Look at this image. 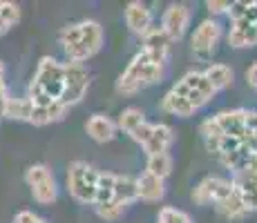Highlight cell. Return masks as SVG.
<instances>
[{
  "instance_id": "obj_1",
  "label": "cell",
  "mask_w": 257,
  "mask_h": 223,
  "mask_svg": "<svg viewBox=\"0 0 257 223\" xmlns=\"http://www.w3.org/2000/svg\"><path fill=\"white\" fill-rule=\"evenodd\" d=\"M105 34L96 21H81L72 23L58 32V43L67 56V63H85L96 56L103 47Z\"/></svg>"
},
{
  "instance_id": "obj_2",
  "label": "cell",
  "mask_w": 257,
  "mask_h": 223,
  "mask_svg": "<svg viewBox=\"0 0 257 223\" xmlns=\"http://www.w3.org/2000/svg\"><path fill=\"white\" fill-rule=\"evenodd\" d=\"M168 61L159 56H152L148 52H137L123 74L116 78V92L123 96H132V94L141 92L146 87H152L157 83L164 81Z\"/></svg>"
},
{
  "instance_id": "obj_3",
  "label": "cell",
  "mask_w": 257,
  "mask_h": 223,
  "mask_svg": "<svg viewBox=\"0 0 257 223\" xmlns=\"http://www.w3.org/2000/svg\"><path fill=\"white\" fill-rule=\"evenodd\" d=\"M63 94V63L52 56H43L38 61L36 74L27 89V98L34 107L52 105L54 101H61Z\"/></svg>"
},
{
  "instance_id": "obj_4",
  "label": "cell",
  "mask_w": 257,
  "mask_h": 223,
  "mask_svg": "<svg viewBox=\"0 0 257 223\" xmlns=\"http://www.w3.org/2000/svg\"><path fill=\"white\" fill-rule=\"evenodd\" d=\"M101 172L92 167L85 161H72L67 165V190L70 196L78 203L94 205V194H96V183Z\"/></svg>"
},
{
  "instance_id": "obj_5",
  "label": "cell",
  "mask_w": 257,
  "mask_h": 223,
  "mask_svg": "<svg viewBox=\"0 0 257 223\" xmlns=\"http://www.w3.org/2000/svg\"><path fill=\"white\" fill-rule=\"evenodd\" d=\"M132 141H137L143 147L148 156L152 154H166L175 143V132L170 125L166 123H143L139 130H135L130 134Z\"/></svg>"
},
{
  "instance_id": "obj_6",
  "label": "cell",
  "mask_w": 257,
  "mask_h": 223,
  "mask_svg": "<svg viewBox=\"0 0 257 223\" xmlns=\"http://www.w3.org/2000/svg\"><path fill=\"white\" fill-rule=\"evenodd\" d=\"M170 92H175L177 96H184L195 110H201L204 105H208V103L212 101V96L217 94L210 83L206 81L204 72H197V69L184 74V76L172 85Z\"/></svg>"
},
{
  "instance_id": "obj_7",
  "label": "cell",
  "mask_w": 257,
  "mask_h": 223,
  "mask_svg": "<svg viewBox=\"0 0 257 223\" xmlns=\"http://www.w3.org/2000/svg\"><path fill=\"white\" fill-rule=\"evenodd\" d=\"M25 183L29 185V192H32L34 201L38 205H52L54 201L58 199V185L56 178H54L52 170L45 165V163H34L25 170Z\"/></svg>"
},
{
  "instance_id": "obj_8",
  "label": "cell",
  "mask_w": 257,
  "mask_h": 223,
  "mask_svg": "<svg viewBox=\"0 0 257 223\" xmlns=\"http://www.w3.org/2000/svg\"><path fill=\"white\" fill-rule=\"evenodd\" d=\"M90 87V72L81 63H63V94L61 103L70 110L83 101Z\"/></svg>"
},
{
  "instance_id": "obj_9",
  "label": "cell",
  "mask_w": 257,
  "mask_h": 223,
  "mask_svg": "<svg viewBox=\"0 0 257 223\" xmlns=\"http://www.w3.org/2000/svg\"><path fill=\"white\" fill-rule=\"evenodd\" d=\"M230 185L239 194V199L246 205L248 214L250 212H257V154L250 156L248 163L239 172H235L233 178H230Z\"/></svg>"
},
{
  "instance_id": "obj_10",
  "label": "cell",
  "mask_w": 257,
  "mask_h": 223,
  "mask_svg": "<svg viewBox=\"0 0 257 223\" xmlns=\"http://www.w3.org/2000/svg\"><path fill=\"white\" fill-rule=\"evenodd\" d=\"M219 41H221V25L215 18H206L192 32V38H190L192 54L197 58H201V61H208V58H212V54H215Z\"/></svg>"
},
{
  "instance_id": "obj_11",
  "label": "cell",
  "mask_w": 257,
  "mask_h": 223,
  "mask_svg": "<svg viewBox=\"0 0 257 223\" xmlns=\"http://www.w3.org/2000/svg\"><path fill=\"white\" fill-rule=\"evenodd\" d=\"M190 21H192V9L188 7V5L175 3L164 12L159 27L164 29L168 34V38L175 43V41H181V38L186 36L188 27H190Z\"/></svg>"
},
{
  "instance_id": "obj_12",
  "label": "cell",
  "mask_w": 257,
  "mask_h": 223,
  "mask_svg": "<svg viewBox=\"0 0 257 223\" xmlns=\"http://www.w3.org/2000/svg\"><path fill=\"white\" fill-rule=\"evenodd\" d=\"M230 190H233V185H230L228 178L224 176H206L201 178L199 183L195 185V190H192V201L197 203V205H215L217 201H221L226 194H230Z\"/></svg>"
},
{
  "instance_id": "obj_13",
  "label": "cell",
  "mask_w": 257,
  "mask_h": 223,
  "mask_svg": "<svg viewBox=\"0 0 257 223\" xmlns=\"http://www.w3.org/2000/svg\"><path fill=\"white\" fill-rule=\"evenodd\" d=\"M123 16H125L127 29H130L132 34H137V36H143V34L152 27V12L148 9V5L139 3V0L127 3L125 9H123Z\"/></svg>"
},
{
  "instance_id": "obj_14",
  "label": "cell",
  "mask_w": 257,
  "mask_h": 223,
  "mask_svg": "<svg viewBox=\"0 0 257 223\" xmlns=\"http://www.w3.org/2000/svg\"><path fill=\"white\" fill-rule=\"evenodd\" d=\"M246 116L248 112L246 110H224L219 114H215V123L217 127L221 130L224 136H237V138H244L246 136Z\"/></svg>"
},
{
  "instance_id": "obj_15",
  "label": "cell",
  "mask_w": 257,
  "mask_h": 223,
  "mask_svg": "<svg viewBox=\"0 0 257 223\" xmlns=\"http://www.w3.org/2000/svg\"><path fill=\"white\" fill-rule=\"evenodd\" d=\"M85 132L92 141L110 143L112 138L116 136L118 127H116V121H112V118L105 116V114H92V116L85 121Z\"/></svg>"
},
{
  "instance_id": "obj_16",
  "label": "cell",
  "mask_w": 257,
  "mask_h": 223,
  "mask_svg": "<svg viewBox=\"0 0 257 223\" xmlns=\"http://www.w3.org/2000/svg\"><path fill=\"white\" fill-rule=\"evenodd\" d=\"M164 196H166V181L148 174V172L137 176V199L146 203H157Z\"/></svg>"
},
{
  "instance_id": "obj_17",
  "label": "cell",
  "mask_w": 257,
  "mask_h": 223,
  "mask_svg": "<svg viewBox=\"0 0 257 223\" xmlns=\"http://www.w3.org/2000/svg\"><path fill=\"white\" fill-rule=\"evenodd\" d=\"M141 41H143V47H141L143 52L152 54V56L166 58V61H168V54H170L172 41L168 38V34L161 27H155V25H152V27L141 36Z\"/></svg>"
},
{
  "instance_id": "obj_18",
  "label": "cell",
  "mask_w": 257,
  "mask_h": 223,
  "mask_svg": "<svg viewBox=\"0 0 257 223\" xmlns=\"http://www.w3.org/2000/svg\"><path fill=\"white\" fill-rule=\"evenodd\" d=\"M228 45H230V47H235V49L255 47V45H257V29H255V25L244 23V21L230 23Z\"/></svg>"
},
{
  "instance_id": "obj_19",
  "label": "cell",
  "mask_w": 257,
  "mask_h": 223,
  "mask_svg": "<svg viewBox=\"0 0 257 223\" xmlns=\"http://www.w3.org/2000/svg\"><path fill=\"white\" fill-rule=\"evenodd\" d=\"M65 114H67V107L63 105L61 101H54L52 105L34 107L29 123H32V125H36V127H45V125H52V123L63 121V118H65Z\"/></svg>"
},
{
  "instance_id": "obj_20",
  "label": "cell",
  "mask_w": 257,
  "mask_h": 223,
  "mask_svg": "<svg viewBox=\"0 0 257 223\" xmlns=\"http://www.w3.org/2000/svg\"><path fill=\"white\" fill-rule=\"evenodd\" d=\"M201 72H204L206 81L210 83L215 92H224V89H228L235 81V72L228 65H224V63H210V65L206 69H201Z\"/></svg>"
},
{
  "instance_id": "obj_21",
  "label": "cell",
  "mask_w": 257,
  "mask_h": 223,
  "mask_svg": "<svg viewBox=\"0 0 257 223\" xmlns=\"http://www.w3.org/2000/svg\"><path fill=\"white\" fill-rule=\"evenodd\" d=\"M215 210L219 212L221 216H226V219L235 221V219H244L246 214H248V210H246V205L241 203L239 194H237L235 190H230V194H226L221 201L215 203Z\"/></svg>"
},
{
  "instance_id": "obj_22",
  "label": "cell",
  "mask_w": 257,
  "mask_h": 223,
  "mask_svg": "<svg viewBox=\"0 0 257 223\" xmlns=\"http://www.w3.org/2000/svg\"><path fill=\"white\" fill-rule=\"evenodd\" d=\"M32 110H34V105H32V101H29L27 96H23V98L9 96L7 103H5V107H3V116L12 118V121L29 123V118H32Z\"/></svg>"
},
{
  "instance_id": "obj_23",
  "label": "cell",
  "mask_w": 257,
  "mask_h": 223,
  "mask_svg": "<svg viewBox=\"0 0 257 223\" xmlns=\"http://www.w3.org/2000/svg\"><path fill=\"white\" fill-rule=\"evenodd\" d=\"M161 110L166 114H170V116H179V118H188L197 112L184 96H177L175 92H168L166 96L161 98Z\"/></svg>"
},
{
  "instance_id": "obj_24",
  "label": "cell",
  "mask_w": 257,
  "mask_h": 223,
  "mask_svg": "<svg viewBox=\"0 0 257 223\" xmlns=\"http://www.w3.org/2000/svg\"><path fill=\"white\" fill-rule=\"evenodd\" d=\"M114 199H116L118 203H123V205H130L132 201H137V178H135V176L116 174Z\"/></svg>"
},
{
  "instance_id": "obj_25",
  "label": "cell",
  "mask_w": 257,
  "mask_h": 223,
  "mask_svg": "<svg viewBox=\"0 0 257 223\" xmlns=\"http://www.w3.org/2000/svg\"><path fill=\"white\" fill-rule=\"evenodd\" d=\"M143 123H146V114H143L139 107H125L116 118V127L125 132L127 136H130L135 130H139Z\"/></svg>"
},
{
  "instance_id": "obj_26",
  "label": "cell",
  "mask_w": 257,
  "mask_h": 223,
  "mask_svg": "<svg viewBox=\"0 0 257 223\" xmlns=\"http://www.w3.org/2000/svg\"><path fill=\"white\" fill-rule=\"evenodd\" d=\"M172 165H175V163H172V156L168 154V152L166 154H152V156H148V161H146V172L161 178V181H166L172 172Z\"/></svg>"
},
{
  "instance_id": "obj_27",
  "label": "cell",
  "mask_w": 257,
  "mask_h": 223,
  "mask_svg": "<svg viewBox=\"0 0 257 223\" xmlns=\"http://www.w3.org/2000/svg\"><path fill=\"white\" fill-rule=\"evenodd\" d=\"M114 183H116V174H112V172H101L98 174L94 205H101V203H107L114 199Z\"/></svg>"
},
{
  "instance_id": "obj_28",
  "label": "cell",
  "mask_w": 257,
  "mask_h": 223,
  "mask_svg": "<svg viewBox=\"0 0 257 223\" xmlns=\"http://www.w3.org/2000/svg\"><path fill=\"white\" fill-rule=\"evenodd\" d=\"M230 23L235 21H244L255 25L257 23V3H246V0H237V3H230Z\"/></svg>"
},
{
  "instance_id": "obj_29",
  "label": "cell",
  "mask_w": 257,
  "mask_h": 223,
  "mask_svg": "<svg viewBox=\"0 0 257 223\" xmlns=\"http://www.w3.org/2000/svg\"><path fill=\"white\" fill-rule=\"evenodd\" d=\"M127 205H123V203H118L116 199L107 201V203H101V205H94V210H96V214L101 216V219L105 221H116L118 216L125 212Z\"/></svg>"
},
{
  "instance_id": "obj_30",
  "label": "cell",
  "mask_w": 257,
  "mask_h": 223,
  "mask_svg": "<svg viewBox=\"0 0 257 223\" xmlns=\"http://www.w3.org/2000/svg\"><path fill=\"white\" fill-rule=\"evenodd\" d=\"M157 223H192V219H190V214H188V212L166 205V207H161V210H159Z\"/></svg>"
},
{
  "instance_id": "obj_31",
  "label": "cell",
  "mask_w": 257,
  "mask_h": 223,
  "mask_svg": "<svg viewBox=\"0 0 257 223\" xmlns=\"http://www.w3.org/2000/svg\"><path fill=\"white\" fill-rule=\"evenodd\" d=\"M14 223H49V221L43 219L41 214H36V212H32V210H21L14 216Z\"/></svg>"
},
{
  "instance_id": "obj_32",
  "label": "cell",
  "mask_w": 257,
  "mask_h": 223,
  "mask_svg": "<svg viewBox=\"0 0 257 223\" xmlns=\"http://www.w3.org/2000/svg\"><path fill=\"white\" fill-rule=\"evenodd\" d=\"M206 9H208L212 16H219V14L230 12V3L228 0H224V3H219V0H208V3H206Z\"/></svg>"
},
{
  "instance_id": "obj_33",
  "label": "cell",
  "mask_w": 257,
  "mask_h": 223,
  "mask_svg": "<svg viewBox=\"0 0 257 223\" xmlns=\"http://www.w3.org/2000/svg\"><path fill=\"white\" fill-rule=\"evenodd\" d=\"M7 98H9V94H7V83H5V65L0 61V116H3V107L7 103Z\"/></svg>"
},
{
  "instance_id": "obj_34",
  "label": "cell",
  "mask_w": 257,
  "mask_h": 223,
  "mask_svg": "<svg viewBox=\"0 0 257 223\" xmlns=\"http://www.w3.org/2000/svg\"><path fill=\"white\" fill-rule=\"evenodd\" d=\"M246 130L253 134L257 141V112H248V116H246Z\"/></svg>"
},
{
  "instance_id": "obj_35",
  "label": "cell",
  "mask_w": 257,
  "mask_h": 223,
  "mask_svg": "<svg viewBox=\"0 0 257 223\" xmlns=\"http://www.w3.org/2000/svg\"><path fill=\"white\" fill-rule=\"evenodd\" d=\"M246 81H248L250 87L257 89V63H253V65L246 69Z\"/></svg>"
}]
</instances>
